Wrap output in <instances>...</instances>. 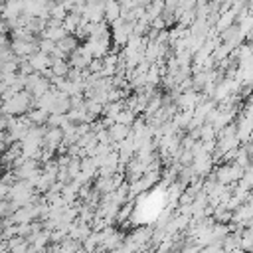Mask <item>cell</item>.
I'll return each mask as SVG.
<instances>
[{"label": "cell", "mask_w": 253, "mask_h": 253, "mask_svg": "<svg viewBox=\"0 0 253 253\" xmlns=\"http://www.w3.org/2000/svg\"><path fill=\"white\" fill-rule=\"evenodd\" d=\"M10 47L18 57H30L36 51H40V42H36V40H14Z\"/></svg>", "instance_id": "1"}, {"label": "cell", "mask_w": 253, "mask_h": 253, "mask_svg": "<svg viewBox=\"0 0 253 253\" xmlns=\"http://www.w3.org/2000/svg\"><path fill=\"white\" fill-rule=\"evenodd\" d=\"M30 63H32V67L36 69V71H45L47 67H51V63H53V55H49V53H43V51H36L34 55H30Z\"/></svg>", "instance_id": "2"}, {"label": "cell", "mask_w": 253, "mask_h": 253, "mask_svg": "<svg viewBox=\"0 0 253 253\" xmlns=\"http://www.w3.org/2000/svg\"><path fill=\"white\" fill-rule=\"evenodd\" d=\"M213 160H215V158H211V154H210V152H206V154H202V156H196L192 166H194L196 174L206 176L208 172H211V168H213Z\"/></svg>", "instance_id": "3"}, {"label": "cell", "mask_w": 253, "mask_h": 253, "mask_svg": "<svg viewBox=\"0 0 253 253\" xmlns=\"http://www.w3.org/2000/svg\"><path fill=\"white\" fill-rule=\"evenodd\" d=\"M109 132H111V140H113V142H121V140H125L126 136L132 134V125L113 123V125L109 126Z\"/></svg>", "instance_id": "4"}, {"label": "cell", "mask_w": 253, "mask_h": 253, "mask_svg": "<svg viewBox=\"0 0 253 253\" xmlns=\"http://www.w3.org/2000/svg\"><path fill=\"white\" fill-rule=\"evenodd\" d=\"M123 16V8L119 0H105V20L109 24H113L115 20H119Z\"/></svg>", "instance_id": "5"}, {"label": "cell", "mask_w": 253, "mask_h": 253, "mask_svg": "<svg viewBox=\"0 0 253 253\" xmlns=\"http://www.w3.org/2000/svg\"><path fill=\"white\" fill-rule=\"evenodd\" d=\"M81 22H83V14H79V12H69V14L65 16V20H63V26H65V30H67L69 34H75L77 28L81 26Z\"/></svg>", "instance_id": "6"}, {"label": "cell", "mask_w": 253, "mask_h": 253, "mask_svg": "<svg viewBox=\"0 0 253 253\" xmlns=\"http://www.w3.org/2000/svg\"><path fill=\"white\" fill-rule=\"evenodd\" d=\"M69 69H71V63L67 59H61V57H53V63H51V71L53 75H59V77H67L69 75Z\"/></svg>", "instance_id": "7"}, {"label": "cell", "mask_w": 253, "mask_h": 253, "mask_svg": "<svg viewBox=\"0 0 253 253\" xmlns=\"http://www.w3.org/2000/svg\"><path fill=\"white\" fill-rule=\"evenodd\" d=\"M65 36H69V32L65 30V26H57V28H45L42 32V38H49L53 42H61Z\"/></svg>", "instance_id": "8"}, {"label": "cell", "mask_w": 253, "mask_h": 253, "mask_svg": "<svg viewBox=\"0 0 253 253\" xmlns=\"http://www.w3.org/2000/svg\"><path fill=\"white\" fill-rule=\"evenodd\" d=\"M235 10L231 8L229 12H223V14H219V20H217V24H215V30H219V32H223L225 28H229V26H233V18H235Z\"/></svg>", "instance_id": "9"}, {"label": "cell", "mask_w": 253, "mask_h": 253, "mask_svg": "<svg viewBox=\"0 0 253 253\" xmlns=\"http://www.w3.org/2000/svg\"><path fill=\"white\" fill-rule=\"evenodd\" d=\"M69 14V10L63 6V2H59V0H55L53 4H51V8H49V18H57V20H65V16Z\"/></svg>", "instance_id": "10"}, {"label": "cell", "mask_w": 253, "mask_h": 253, "mask_svg": "<svg viewBox=\"0 0 253 253\" xmlns=\"http://www.w3.org/2000/svg\"><path fill=\"white\" fill-rule=\"evenodd\" d=\"M57 45H59L65 53H73V51L79 47V45H77V36H75V34H73V36H65L61 42H57Z\"/></svg>", "instance_id": "11"}, {"label": "cell", "mask_w": 253, "mask_h": 253, "mask_svg": "<svg viewBox=\"0 0 253 253\" xmlns=\"http://www.w3.org/2000/svg\"><path fill=\"white\" fill-rule=\"evenodd\" d=\"M136 121V113L132 111V109H128V107H125L119 115H117V119H115V123H123V125H132Z\"/></svg>", "instance_id": "12"}, {"label": "cell", "mask_w": 253, "mask_h": 253, "mask_svg": "<svg viewBox=\"0 0 253 253\" xmlns=\"http://www.w3.org/2000/svg\"><path fill=\"white\" fill-rule=\"evenodd\" d=\"M55 47H57V42H53V40H49V38H42V40H40V51L51 55Z\"/></svg>", "instance_id": "13"}, {"label": "cell", "mask_w": 253, "mask_h": 253, "mask_svg": "<svg viewBox=\"0 0 253 253\" xmlns=\"http://www.w3.org/2000/svg\"><path fill=\"white\" fill-rule=\"evenodd\" d=\"M130 211H132V204H130V202H128V204L125 202V204L121 206V210H119V215H117V221H123L125 217H128V215H130Z\"/></svg>", "instance_id": "14"}, {"label": "cell", "mask_w": 253, "mask_h": 253, "mask_svg": "<svg viewBox=\"0 0 253 253\" xmlns=\"http://www.w3.org/2000/svg\"><path fill=\"white\" fill-rule=\"evenodd\" d=\"M138 2V6H148V4H152V0H136Z\"/></svg>", "instance_id": "15"}]
</instances>
